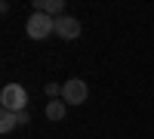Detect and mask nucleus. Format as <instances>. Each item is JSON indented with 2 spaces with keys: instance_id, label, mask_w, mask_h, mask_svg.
I'll return each mask as SVG.
<instances>
[{
  "instance_id": "obj_1",
  "label": "nucleus",
  "mask_w": 154,
  "mask_h": 139,
  "mask_svg": "<svg viewBox=\"0 0 154 139\" xmlns=\"http://www.w3.org/2000/svg\"><path fill=\"white\" fill-rule=\"evenodd\" d=\"M0 105L3 111H28V90H25L22 84H6L3 90H0Z\"/></svg>"
},
{
  "instance_id": "obj_2",
  "label": "nucleus",
  "mask_w": 154,
  "mask_h": 139,
  "mask_svg": "<svg viewBox=\"0 0 154 139\" xmlns=\"http://www.w3.org/2000/svg\"><path fill=\"white\" fill-rule=\"evenodd\" d=\"M25 31H28L31 40H43V37L56 34V19H49L46 12H31L28 22H25Z\"/></svg>"
},
{
  "instance_id": "obj_3",
  "label": "nucleus",
  "mask_w": 154,
  "mask_h": 139,
  "mask_svg": "<svg viewBox=\"0 0 154 139\" xmlns=\"http://www.w3.org/2000/svg\"><path fill=\"white\" fill-rule=\"evenodd\" d=\"M86 96H89L86 81H80V77H71V81L62 84V102L65 105H83Z\"/></svg>"
},
{
  "instance_id": "obj_4",
  "label": "nucleus",
  "mask_w": 154,
  "mask_h": 139,
  "mask_svg": "<svg viewBox=\"0 0 154 139\" xmlns=\"http://www.w3.org/2000/svg\"><path fill=\"white\" fill-rule=\"evenodd\" d=\"M80 19H74V16H62L56 19V34L62 37V40H77L80 37Z\"/></svg>"
},
{
  "instance_id": "obj_5",
  "label": "nucleus",
  "mask_w": 154,
  "mask_h": 139,
  "mask_svg": "<svg viewBox=\"0 0 154 139\" xmlns=\"http://www.w3.org/2000/svg\"><path fill=\"white\" fill-rule=\"evenodd\" d=\"M65 102H62V99H53V102H46V111H43V115H46V121H62V118H65Z\"/></svg>"
},
{
  "instance_id": "obj_6",
  "label": "nucleus",
  "mask_w": 154,
  "mask_h": 139,
  "mask_svg": "<svg viewBox=\"0 0 154 139\" xmlns=\"http://www.w3.org/2000/svg\"><path fill=\"white\" fill-rule=\"evenodd\" d=\"M19 127V115L16 111H0V133H12Z\"/></svg>"
},
{
  "instance_id": "obj_7",
  "label": "nucleus",
  "mask_w": 154,
  "mask_h": 139,
  "mask_svg": "<svg viewBox=\"0 0 154 139\" xmlns=\"http://www.w3.org/2000/svg\"><path fill=\"white\" fill-rule=\"evenodd\" d=\"M46 16L49 19H62L65 16V3L62 0H46Z\"/></svg>"
},
{
  "instance_id": "obj_8",
  "label": "nucleus",
  "mask_w": 154,
  "mask_h": 139,
  "mask_svg": "<svg viewBox=\"0 0 154 139\" xmlns=\"http://www.w3.org/2000/svg\"><path fill=\"white\" fill-rule=\"evenodd\" d=\"M46 96H53V99L62 96V87H59V84H46Z\"/></svg>"
}]
</instances>
